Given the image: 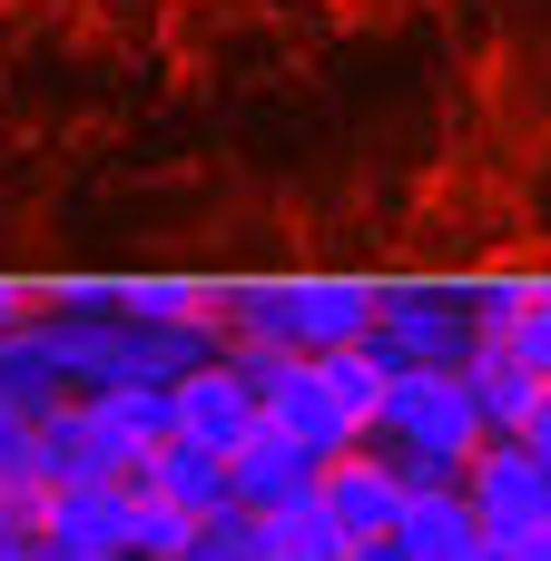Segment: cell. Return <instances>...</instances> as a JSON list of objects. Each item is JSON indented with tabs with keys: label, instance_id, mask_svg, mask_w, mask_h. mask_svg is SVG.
Returning <instances> with one entry per match:
<instances>
[{
	"label": "cell",
	"instance_id": "obj_18",
	"mask_svg": "<svg viewBox=\"0 0 551 561\" xmlns=\"http://www.w3.org/2000/svg\"><path fill=\"white\" fill-rule=\"evenodd\" d=\"M493 561H551V523H523V533H503Z\"/></svg>",
	"mask_w": 551,
	"mask_h": 561
},
{
	"label": "cell",
	"instance_id": "obj_4",
	"mask_svg": "<svg viewBox=\"0 0 551 561\" xmlns=\"http://www.w3.org/2000/svg\"><path fill=\"white\" fill-rule=\"evenodd\" d=\"M463 503H473L483 542H503V533H523V523H551V463L532 454V444L493 434V444L463 463Z\"/></svg>",
	"mask_w": 551,
	"mask_h": 561
},
{
	"label": "cell",
	"instance_id": "obj_14",
	"mask_svg": "<svg viewBox=\"0 0 551 561\" xmlns=\"http://www.w3.org/2000/svg\"><path fill=\"white\" fill-rule=\"evenodd\" d=\"M335 552H345V533L325 523L315 493L286 503V513H256V561H335Z\"/></svg>",
	"mask_w": 551,
	"mask_h": 561
},
{
	"label": "cell",
	"instance_id": "obj_23",
	"mask_svg": "<svg viewBox=\"0 0 551 561\" xmlns=\"http://www.w3.org/2000/svg\"><path fill=\"white\" fill-rule=\"evenodd\" d=\"M177 561H217V552H207V542H197V552H177Z\"/></svg>",
	"mask_w": 551,
	"mask_h": 561
},
{
	"label": "cell",
	"instance_id": "obj_6",
	"mask_svg": "<svg viewBox=\"0 0 551 561\" xmlns=\"http://www.w3.org/2000/svg\"><path fill=\"white\" fill-rule=\"evenodd\" d=\"M315 503H325V523L345 533V552H355V542H394V513H404V473H394L375 444H355V454H335V463L315 473Z\"/></svg>",
	"mask_w": 551,
	"mask_h": 561
},
{
	"label": "cell",
	"instance_id": "obj_17",
	"mask_svg": "<svg viewBox=\"0 0 551 561\" xmlns=\"http://www.w3.org/2000/svg\"><path fill=\"white\" fill-rule=\"evenodd\" d=\"M503 345H513V355L551 385V286H532V296H523V316H513V335H503Z\"/></svg>",
	"mask_w": 551,
	"mask_h": 561
},
{
	"label": "cell",
	"instance_id": "obj_7",
	"mask_svg": "<svg viewBox=\"0 0 551 561\" xmlns=\"http://www.w3.org/2000/svg\"><path fill=\"white\" fill-rule=\"evenodd\" d=\"M79 414H89V434H99V454H108L118 483L168 444V385H89Z\"/></svg>",
	"mask_w": 551,
	"mask_h": 561
},
{
	"label": "cell",
	"instance_id": "obj_22",
	"mask_svg": "<svg viewBox=\"0 0 551 561\" xmlns=\"http://www.w3.org/2000/svg\"><path fill=\"white\" fill-rule=\"evenodd\" d=\"M0 561H30V542H10V533H0Z\"/></svg>",
	"mask_w": 551,
	"mask_h": 561
},
{
	"label": "cell",
	"instance_id": "obj_9",
	"mask_svg": "<svg viewBox=\"0 0 551 561\" xmlns=\"http://www.w3.org/2000/svg\"><path fill=\"white\" fill-rule=\"evenodd\" d=\"M463 552H483V523H473L463 483H404L394 561H463Z\"/></svg>",
	"mask_w": 551,
	"mask_h": 561
},
{
	"label": "cell",
	"instance_id": "obj_1",
	"mask_svg": "<svg viewBox=\"0 0 551 561\" xmlns=\"http://www.w3.org/2000/svg\"><path fill=\"white\" fill-rule=\"evenodd\" d=\"M365 444H375L404 483H463V463H473L493 434H483V414H473L463 365H424V375H394V385H384V414H375Z\"/></svg>",
	"mask_w": 551,
	"mask_h": 561
},
{
	"label": "cell",
	"instance_id": "obj_3",
	"mask_svg": "<svg viewBox=\"0 0 551 561\" xmlns=\"http://www.w3.org/2000/svg\"><path fill=\"white\" fill-rule=\"evenodd\" d=\"M365 355L384 375L463 365L473 355V296H454V286H384L375 296V325H365Z\"/></svg>",
	"mask_w": 551,
	"mask_h": 561
},
{
	"label": "cell",
	"instance_id": "obj_13",
	"mask_svg": "<svg viewBox=\"0 0 551 561\" xmlns=\"http://www.w3.org/2000/svg\"><path fill=\"white\" fill-rule=\"evenodd\" d=\"M128 483L168 493V503H177V513H197V523H217V513L237 503V483H227V454H207V444H177V434H168V444H158V454L128 473Z\"/></svg>",
	"mask_w": 551,
	"mask_h": 561
},
{
	"label": "cell",
	"instance_id": "obj_11",
	"mask_svg": "<svg viewBox=\"0 0 551 561\" xmlns=\"http://www.w3.org/2000/svg\"><path fill=\"white\" fill-rule=\"evenodd\" d=\"M315 473H325V463H315V454H296L286 434H266V424H256V434L227 454L237 513H286V503H306V493H315Z\"/></svg>",
	"mask_w": 551,
	"mask_h": 561
},
{
	"label": "cell",
	"instance_id": "obj_8",
	"mask_svg": "<svg viewBox=\"0 0 551 561\" xmlns=\"http://www.w3.org/2000/svg\"><path fill=\"white\" fill-rule=\"evenodd\" d=\"M39 542L49 552H128V483H59L39 493Z\"/></svg>",
	"mask_w": 551,
	"mask_h": 561
},
{
	"label": "cell",
	"instance_id": "obj_5",
	"mask_svg": "<svg viewBox=\"0 0 551 561\" xmlns=\"http://www.w3.org/2000/svg\"><path fill=\"white\" fill-rule=\"evenodd\" d=\"M168 434H177V444H207V454H237V444L256 434V385H246L227 355L187 365V375L168 385Z\"/></svg>",
	"mask_w": 551,
	"mask_h": 561
},
{
	"label": "cell",
	"instance_id": "obj_21",
	"mask_svg": "<svg viewBox=\"0 0 551 561\" xmlns=\"http://www.w3.org/2000/svg\"><path fill=\"white\" fill-rule=\"evenodd\" d=\"M335 561H394V542H355V552H335Z\"/></svg>",
	"mask_w": 551,
	"mask_h": 561
},
{
	"label": "cell",
	"instance_id": "obj_19",
	"mask_svg": "<svg viewBox=\"0 0 551 561\" xmlns=\"http://www.w3.org/2000/svg\"><path fill=\"white\" fill-rule=\"evenodd\" d=\"M20 316H30V296H20V286H0V335H10Z\"/></svg>",
	"mask_w": 551,
	"mask_h": 561
},
{
	"label": "cell",
	"instance_id": "obj_15",
	"mask_svg": "<svg viewBox=\"0 0 551 561\" xmlns=\"http://www.w3.org/2000/svg\"><path fill=\"white\" fill-rule=\"evenodd\" d=\"M197 513H177L168 493H148V483H128V561H177V552H197Z\"/></svg>",
	"mask_w": 551,
	"mask_h": 561
},
{
	"label": "cell",
	"instance_id": "obj_2",
	"mask_svg": "<svg viewBox=\"0 0 551 561\" xmlns=\"http://www.w3.org/2000/svg\"><path fill=\"white\" fill-rule=\"evenodd\" d=\"M246 385H256V424L266 434H286L296 454H315V463H335V454H355L365 434L345 424V404H335V385H325V365L315 355H227Z\"/></svg>",
	"mask_w": 551,
	"mask_h": 561
},
{
	"label": "cell",
	"instance_id": "obj_20",
	"mask_svg": "<svg viewBox=\"0 0 551 561\" xmlns=\"http://www.w3.org/2000/svg\"><path fill=\"white\" fill-rule=\"evenodd\" d=\"M30 561H89V552H49V542H30ZM99 561H128V552H99Z\"/></svg>",
	"mask_w": 551,
	"mask_h": 561
},
{
	"label": "cell",
	"instance_id": "obj_16",
	"mask_svg": "<svg viewBox=\"0 0 551 561\" xmlns=\"http://www.w3.org/2000/svg\"><path fill=\"white\" fill-rule=\"evenodd\" d=\"M315 365H325V385H335L345 424H355V434H375V414H384V385H394V375H384L365 345H335V355H315Z\"/></svg>",
	"mask_w": 551,
	"mask_h": 561
},
{
	"label": "cell",
	"instance_id": "obj_10",
	"mask_svg": "<svg viewBox=\"0 0 551 561\" xmlns=\"http://www.w3.org/2000/svg\"><path fill=\"white\" fill-rule=\"evenodd\" d=\"M30 483L39 493H59V483H118L108 454H99V434H89V414H79V394H59V404L30 414Z\"/></svg>",
	"mask_w": 551,
	"mask_h": 561
},
{
	"label": "cell",
	"instance_id": "obj_12",
	"mask_svg": "<svg viewBox=\"0 0 551 561\" xmlns=\"http://www.w3.org/2000/svg\"><path fill=\"white\" fill-rule=\"evenodd\" d=\"M463 385H473L483 434H513V444H523V424L542 414V394H551V385L513 355V345H473V355H463Z\"/></svg>",
	"mask_w": 551,
	"mask_h": 561
}]
</instances>
